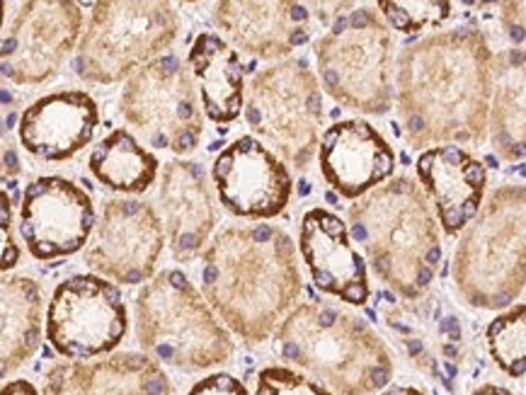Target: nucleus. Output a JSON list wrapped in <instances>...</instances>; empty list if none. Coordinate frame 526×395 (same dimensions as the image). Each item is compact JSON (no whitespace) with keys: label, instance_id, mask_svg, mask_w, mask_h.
I'll use <instances>...</instances> for the list:
<instances>
[{"label":"nucleus","instance_id":"2f4dec72","mask_svg":"<svg viewBox=\"0 0 526 395\" xmlns=\"http://www.w3.org/2000/svg\"><path fill=\"white\" fill-rule=\"evenodd\" d=\"M502 25L507 29V36L512 42L521 46L526 44V0L519 3H502Z\"/></svg>","mask_w":526,"mask_h":395},{"label":"nucleus","instance_id":"7c9ffc66","mask_svg":"<svg viewBox=\"0 0 526 395\" xmlns=\"http://www.w3.org/2000/svg\"><path fill=\"white\" fill-rule=\"evenodd\" d=\"M187 395H247V388L230 373H211L196 381Z\"/></svg>","mask_w":526,"mask_h":395},{"label":"nucleus","instance_id":"bb28decb","mask_svg":"<svg viewBox=\"0 0 526 395\" xmlns=\"http://www.w3.org/2000/svg\"><path fill=\"white\" fill-rule=\"evenodd\" d=\"M487 349L507 376L526 373V306L502 313L487 325Z\"/></svg>","mask_w":526,"mask_h":395},{"label":"nucleus","instance_id":"c85d7f7f","mask_svg":"<svg viewBox=\"0 0 526 395\" xmlns=\"http://www.w3.org/2000/svg\"><path fill=\"white\" fill-rule=\"evenodd\" d=\"M255 395H332L313 378L296 373L286 366H267L257 373Z\"/></svg>","mask_w":526,"mask_h":395},{"label":"nucleus","instance_id":"ddd939ff","mask_svg":"<svg viewBox=\"0 0 526 395\" xmlns=\"http://www.w3.org/2000/svg\"><path fill=\"white\" fill-rule=\"evenodd\" d=\"M165 223L141 199H107L85 245V265L107 281L146 284L165 250Z\"/></svg>","mask_w":526,"mask_h":395},{"label":"nucleus","instance_id":"6ab92c4d","mask_svg":"<svg viewBox=\"0 0 526 395\" xmlns=\"http://www.w3.org/2000/svg\"><path fill=\"white\" fill-rule=\"evenodd\" d=\"M100 124V107L85 90H59L27 107L17 138L29 155L49 163H63L90 146Z\"/></svg>","mask_w":526,"mask_h":395},{"label":"nucleus","instance_id":"9d476101","mask_svg":"<svg viewBox=\"0 0 526 395\" xmlns=\"http://www.w3.org/2000/svg\"><path fill=\"white\" fill-rule=\"evenodd\" d=\"M119 112L148 146L175 155L196 151L204 134V107L194 78L177 56H158L126 80Z\"/></svg>","mask_w":526,"mask_h":395},{"label":"nucleus","instance_id":"393cba45","mask_svg":"<svg viewBox=\"0 0 526 395\" xmlns=\"http://www.w3.org/2000/svg\"><path fill=\"white\" fill-rule=\"evenodd\" d=\"M490 138L504 160L526 155V53L509 49L495 59L490 102Z\"/></svg>","mask_w":526,"mask_h":395},{"label":"nucleus","instance_id":"cd10ccee","mask_svg":"<svg viewBox=\"0 0 526 395\" xmlns=\"http://www.w3.org/2000/svg\"><path fill=\"white\" fill-rule=\"evenodd\" d=\"M378 10L393 29L412 34L420 29H434L451 15V3L444 0H381Z\"/></svg>","mask_w":526,"mask_h":395},{"label":"nucleus","instance_id":"f3484780","mask_svg":"<svg viewBox=\"0 0 526 395\" xmlns=\"http://www.w3.org/2000/svg\"><path fill=\"white\" fill-rule=\"evenodd\" d=\"M213 22L230 46L264 61L286 59L311 34V10L294 0H221Z\"/></svg>","mask_w":526,"mask_h":395},{"label":"nucleus","instance_id":"4be33fe9","mask_svg":"<svg viewBox=\"0 0 526 395\" xmlns=\"http://www.w3.org/2000/svg\"><path fill=\"white\" fill-rule=\"evenodd\" d=\"M44 395H175V390L155 359L126 352L53 366Z\"/></svg>","mask_w":526,"mask_h":395},{"label":"nucleus","instance_id":"f8f14e48","mask_svg":"<svg viewBox=\"0 0 526 395\" xmlns=\"http://www.w3.org/2000/svg\"><path fill=\"white\" fill-rule=\"evenodd\" d=\"M129 330L121 291L97 274H76L53 289L46 308V340L70 361H90L117 349Z\"/></svg>","mask_w":526,"mask_h":395},{"label":"nucleus","instance_id":"dca6fc26","mask_svg":"<svg viewBox=\"0 0 526 395\" xmlns=\"http://www.w3.org/2000/svg\"><path fill=\"white\" fill-rule=\"evenodd\" d=\"M298 250L313 286L349 306L369 301L366 259L352 245L349 225L328 209H308L298 223Z\"/></svg>","mask_w":526,"mask_h":395},{"label":"nucleus","instance_id":"aec40b11","mask_svg":"<svg viewBox=\"0 0 526 395\" xmlns=\"http://www.w3.org/2000/svg\"><path fill=\"white\" fill-rule=\"evenodd\" d=\"M160 204L172 257L185 262L209 245L219 223V209L206 182V172L194 160H172L160 177Z\"/></svg>","mask_w":526,"mask_h":395},{"label":"nucleus","instance_id":"f257e3e1","mask_svg":"<svg viewBox=\"0 0 526 395\" xmlns=\"http://www.w3.org/2000/svg\"><path fill=\"white\" fill-rule=\"evenodd\" d=\"M495 56L473 27L424 36L398 63V117L412 148L480 143L490 124Z\"/></svg>","mask_w":526,"mask_h":395},{"label":"nucleus","instance_id":"0eeeda50","mask_svg":"<svg viewBox=\"0 0 526 395\" xmlns=\"http://www.w3.org/2000/svg\"><path fill=\"white\" fill-rule=\"evenodd\" d=\"M76 49L78 78L112 85L129 80L146 63L162 56L179 34V17L165 0H100Z\"/></svg>","mask_w":526,"mask_h":395},{"label":"nucleus","instance_id":"a878e982","mask_svg":"<svg viewBox=\"0 0 526 395\" xmlns=\"http://www.w3.org/2000/svg\"><path fill=\"white\" fill-rule=\"evenodd\" d=\"M158 158L126 129L110 131L87 158L90 175L119 194H143L158 177Z\"/></svg>","mask_w":526,"mask_h":395},{"label":"nucleus","instance_id":"4468645a","mask_svg":"<svg viewBox=\"0 0 526 395\" xmlns=\"http://www.w3.org/2000/svg\"><path fill=\"white\" fill-rule=\"evenodd\" d=\"M95 223L90 194L66 177L44 175L22 192L20 235L39 262L76 255L93 238Z\"/></svg>","mask_w":526,"mask_h":395},{"label":"nucleus","instance_id":"412c9836","mask_svg":"<svg viewBox=\"0 0 526 395\" xmlns=\"http://www.w3.org/2000/svg\"><path fill=\"white\" fill-rule=\"evenodd\" d=\"M417 177L432 197L439 225L446 235H456L483 209L487 184L485 165L461 146H434L417 158Z\"/></svg>","mask_w":526,"mask_h":395},{"label":"nucleus","instance_id":"c756f323","mask_svg":"<svg viewBox=\"0 0 526 395\" xmlns=\"http://www.w3.org/2000/svg\"><path fill=\"white\" fill-rule=\"evenodd\" d=\"M17 262H20V248H17L15 231H12V204H10V194L3 192L0 197V269L10 272Z\"/></svg>","mask_w":526,"mask_h":395},{"label":"nucleus","instance_id":"473e14b6","mask_svg":"<svg viewBox=\"0 0 526 395\" xmlns=\"http://www.w3.org/2000/svg\"><path fill=\"white\" fill-rule=\"evenodd\" d=\"M3 395H39V390L29 383V381H10L3 386Z\"/></svg>","mask_w":526,"mask_h":395},{"label":"nucleus","instance_id":"72a5a7b5","mask_svg":"<svg viewBox=\"0 0 526 395\" xmlns=\"http://www.w3.org/2000/svg\"><path fill=\"white\" fill-rule=\"evenodd\" d=\"M473 395H512V393H509L507 388H502V386H495V383H485V386H480Z\"/></svg>","mask_w":526,"mask_h":395},{"label":"nucleus","instance_id":"a211bd4d","mask_svg":"<svg viewBox=\"0 0 526 395\" xmlns=\"http://www.w3.org/2000/svg\"><path fill=\"white\" fill-rule=\"evenodd\" d=\"M318 167L337 197L361 199L393 175L395 153L369 121L342 119L322 134Z\"/></svg>","mask_w":526,"mask_h":395},{"label":"nucleus","instance_id":"f704fd0d","mask_svg":"<svg viewBox=\"0 0 526 395\" xmlns=\"http://www.w3.org/2000/svg\"><path fill=\"white\" fill-rule=\"evenodd\" d=\"M383 395H422L417 388H393V390H388V393H383Z\"/></svg>","mask_w":526,"mask_h":395},{"label":"nucleus","instance_id":"20e7f679","mask_svg":"<svg viewBox=\"0 0 526 395\" xmlns=\"http://www.w3.org/2000/svg\"><path fill=\"white\" fill-rule=\"evenodd\" d=\"M281 356L332 395H369L393 376L388 347L361 318L303 303L277 330Z\"/></svg>","mask_w":526,"mask_h":395},{"label":"nucleus","instance_id":"b1692460","mask_svg":"<svg viewBox=\"0 0 526 395\" xmlns=\"http://www.w3.org/2000/svg\"><path fill=\"white\" fill-rule=\"evenodd\" d=\"M44 293L29 276L0 281V373L10 376L34 356L42 342Z\"/></svg>","mask_w":526,"mask_h":395},{"label":"nucleus","instance_id":"6e6552de","mask_svg":"<svg viewBox=\"0 0 526 395\" xmlns=\"http://www.w3.org/2000/svg\"><path fill=\"white\" fill-rule=\"evenodd\" d=\"M320 83L305 59H284L257 70L245 90V121L286 165L305 170L322 138Z\"/></svg>","mask_w":526,"mask_h":395},{"label":"nucleus","instance_id":"2eb2a0df","mask_svg":"<svg viewBox=\"0 0 526 395\" xmlns=\"http://www.w3.org/2000/svg\"><path fill=\"white\" fill-rule=\"evenodd\" d=\"M211 182L226 211L250 221L284 214L294 192L284 160L255 136H240L221 151Z\"/></svg>","mask_w":526,"mask_h":395},{"label":"nucleus","instance_id":"39448f33","mask_svg":"<svg viewBox=\"0 0 526 395\" xmlns=\"http://www.w3.org/2000/svg\"><path fill=\"white\" fill-rule=\"evenodd\" d=\"M454 281L470 306L507 308L526 286V184L495 189L454 255Z\"/></svg>","mask_w":526,"mask_h":395},{"label":"nucleus","instance_id":"5701e85b","mask_svg":"<svg viewBox=\"0 0 526 395\" xmlns=\"http://www.w3.org/2000/svg\"><path fill=\"white\" fill-rule=\"evenodd\" d=\"M187 66L196 83L206 119L233 124L245 107V68L240 53L223 36L202 32L189 46Z\"/></svg>","mask_w":526,"mask_h":395},{"label":"nucleus","instance_id":"1a4fd4ad","mask_svg":"<svg viewBox=\"0 0 526 395\" xmlns=\"http://www.w3.org/2000/svg\"><path fill=\"white\" fill-rule=\"evenodd\" d=\"M322 90L347 109L386 114L393 100V36L378 10L361 5L335 20L315 42Z\"/></svg>","mask_w":526,"mask_h":395},{"label":"nucleus","instance_id":"f03ea898","mask_svg":"<svg viewBox=\"0 0 526 395\" xmlns=\"http://www.w3.org/2000/svg\"><path fill=\"white\" fill-rule=\"evenodd\" d=\"M202 291L238 337L262 342L303 291L294 240L269 223L223 228L202 252Z\"/></svg>","mask_w":526,"mask_h":395},{"label":"nucleus","instance_id":"7ed1b4c3","mask_svg":"<svg viewBox=\"0 0 526 395\" xmlns=\"http://www.w3.org/2000/svg\"><path fill=\"white\" fill-rule=\"evenodd\" d=\"M347 225L364 259L393 291L415 298L434 281L441 262L439 225L415 180L400 175L356 199Z\"/></svg>","mask_w":526,"mask_h":395},{"label":"nucleus","instance_id":"9b49d317","mask_svg":"<svg viewBox=\"0 0 526 395\" xmlns=\"http://www.w3.org/2000/svg\"><path fill=\"white\" fill-rule=\"evenodd\" d=\"M83 10L73 0L5 3L0 73L15 85H42L80 44Z\"/></svg>","mask_w":526,"mask_h":395},{"label":"nucleus","instance_id":"423d86ee","mask_svg":"<svg viewBox=\"0 0 526 395\" xmlns=\"http://www.w3.org/2000/svg\"><path fill=\"white\" fill-rule=\"evenodd\" d=\"M138 344L153 359L182 371L219 366L233 354L226 327L179 269H162L134 303Z\"/></svg>","mask_w":526,"mask_h":395}]
</instances>
